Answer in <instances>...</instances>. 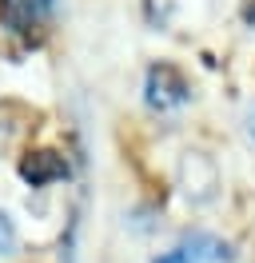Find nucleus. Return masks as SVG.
Wrapping results in <instances>:
<instances>
[{"label":"nucleus","mask_w":255,"mask_h":263,"mask_svg":"<svg viewBox=\"0 0 255 263\" xmlns=\"http://www.w3.org/2000/svg\"><path fill=\"white\" fill-rule=\"evenodd\" d=\"M188 96H191L188 80H184L172 64H156L152 72H148L143 100H148L156 112H172V108H179V104H188Z\"/></svg>","instance_id":"obj_1"},{"label":"nucleus","mask_w":255,"mask_h":263,"mask_svg":"<svg viewBox=\"0 0 255 263\" xmlns=\"http://www.w3.org/2000/svg\"><path fill=\"white\" fill-rule=\"evenodd\" d=\"M56 4L60 0H0V8H4V20L20 28V32H28L36 24H44L52 12H56Z\"/></svg>","instance_id":"obj_2"},{"label":"nucleus","mask_w":255,"mask_h":263,"mask_svg":"<svg viewBox=\"0 0 255 263\" xmlns=\"http://www.w3.org/2000/svg\"><path fill=\"white\" fill-rule=\"evenodd\" d=\"M20 176L32 187H40V183H52V180H60V176H68V164H64L56 152H32L28 160L20 164Z\"/></svg>","instance_id":"obj_3"},{"label":"nucleus","mask_w":255,"mask_h":263,"mask_svg":"<svg viewBox=\"0 0 255 263\" xmlns=\"http://www.w3.org/2000/svg\"><path fill=\"white\" fill-rule=\"evenodd\" d=\"M184 251H188L191 259L199 263V259H211V263H220V259H231V251L220 243V239H211V235H191L188 243H184Z\"/></svg>","instance_id":"obj_4"},{"label":"nucleus","mask_w":255,"mask_h":263,"mask_svg":"<svg viewBox=\"0 0 255 263\" xmlns=\"http://www.w3.org/2000/svg\"><path fill=\"white\" fill-rule=\"evenodd\" d=\"M12 243H16V231L8 223V215H0V251H12Z\"/></svg>","instance_id":"obj_5"},{"label":"nucleus","mask_w":255,"mask_h":263,"mask_svg":"<svg viewBox=\"0 0 255 263\" xmlns=\"http://www.w3.org/2000/svg\"><path fill=\"white\" fill-rule=\"evenodd\" d=\"M156 263H195V259H191L184 247H172V251H163V255H159Z\"/></svg>","instance_id":"obj_6"},{"label":"nucleus","mask_w":255,"mask_h":263,"mask_svg":"<svg viewBox=\"0 0 255 263\" xmlns=\"http://www.w3.org/2000/svg\"><path fill=\"white\" fill-rule=\"evenodd\" d=\"M247 20H255V4H251V8H247Z\"/></svg>","instance_id":"obj_7"},{"label":"nucleus","mask_w":255,"mask_h":263,"mask_svg":"<svg viewBox=\"0 0 255 263\" xmlns=\"http://www.w3.org/2000/svg\"><path fill=\"white\" fill-rule=\"evenodd\" d=\"M251 132H255V112H251Z\"/></svg>","instance_id":"obj_8"}]
</instances>
